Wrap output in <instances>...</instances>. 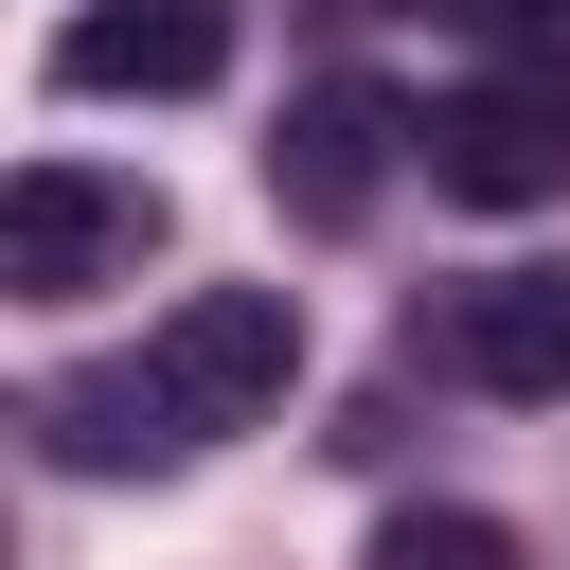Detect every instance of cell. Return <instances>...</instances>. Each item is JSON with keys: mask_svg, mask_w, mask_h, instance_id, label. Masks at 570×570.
<instances>
[{"mask_svg": "<svg viewBox=\"0 0 570 570\" xmlns=\"http://www.w3.org/2000/svg\"><path fill=\"white\" fill-rule=\"evenodd\" d=\"M428 18H463V36H499V18H552V0H428Z\"/></svg>", "mask_w": 570, "mask_h": 570, "instance_id": "9", "label": "cell"}, {"mask_svg": "<svg viewBox=\"0 0 570 570\" xmlns=\"http://www.w3.org/2000/svg\"><path fill=\"white\" fill-rule=\"evenodd\" d=\"M36 445H53V463H178V410H160V374L125 356V374H53V392H36Z\"/></svg>", "mask_w": 570, "mask_h": 570, "instance_id": "7", "label": "cell"}, {"mask_svg": "<svg viewBox=\"0 0 570 570\" xmlns=\"http://www.w3.org/2000/svg\"><path fill=\"white\" fill-rule=\"evenodd\" d=\"M142 374H160L178 445H214V428L285 410V374H303V303H285V285H196V303L142 338Z\"/></svg>", "mask_w": 570, "mask_h": 570, "instance_id": "2", "label": "cell"}, {"mask_svg": "<svg viewBox=\"0 0 570 570\" xmlns=\"http://www.w3.org/2000/svg\"><path fill=\"white\" fill-rule=\"evenodd\" d=\"M428 178L481 196V214L570 196V71H481V89H445V107H428Z\"/></svg>", "mask_w": 570, "mask_h": 570, "instance_id": "3", "label": "cell"}, {"mask_svg": "<svg viewBox=\"0 0 570 570\" xmlns=\"http://www.w3.org/2000/svg\"><path fill=\"white\" fill-rule=\"evenodd\" d=\"M232 71V0H71L53 18V89L71 107H178V89H214Z\"/></svg>", "mask_w": 570, "mask_h": 570, "instance_id": "4", "label": "cell"}, {"mask_svg": "<svg viewBox=\"0 0 570 570\" xmlns=\"http://www.w3.org/2000/svg\"><path fill=\"white\" fill-rule=\"evenodd\" d=\"M392 89L374 71H321V89H285V125H267V196L303 214V232H356L374 214V178H392Z\"/></svg>", "mask_w": 570, "mask_h": 570, "instance_id": "5", "label": "cell"}, {"mask_svg": "<svg viewBox=\"0 0 570 570\" xmlns=\"http://www.w3.org/2000/svg\"><path fill=\"white\" fill-rule=\"evenodd\" d=\"M445 374H463V392H570V285H552V267L445 285Z\"/></svg>", "mask_w": 570, "mask_h": 570, "instance_id": "6", "label": "cell"}, {"mask_svg": "<svg viewBox=\"0 0 570 570\" xmlns=\"http://www.w3.org/2000/svg\"><path fill=\"white\" fill-rule=\"evenodd\" d=\"M374 570H534V552H517L499 517H463V499H428V517H392V534H374Z\"/></svg>", "mask_w": 570, "mask_h": 570, "instance_id": "8", "label": "cell"}, {"mask_svg": "<svg viewBox=\"0 0 570 570\" xmlns=\"http://www.w3.org/2000/svg\"><path fill=\"white\" fill-rule=\"evenodd\" d=\"M160 249V178H107V160H18L0 178V285L18 303H89Z\"/></svg>", "mask_w": 570, "mask_h": 570, "instance_id": "1", "label": "cell"}]
</instances>
